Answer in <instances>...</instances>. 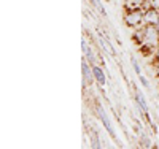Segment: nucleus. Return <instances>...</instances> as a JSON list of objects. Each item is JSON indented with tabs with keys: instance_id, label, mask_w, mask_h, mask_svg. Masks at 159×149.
Listing matches in <instances>:
<instances>
[{
	"instance_id": "9b49d317",
	"label": "nucleus",
	"mask_w": 159,
	"mask_h": 149,
	"mask_svg": "<svg viewBox=\"0 0 159 149\" xmlns=\"http://www.w3.org/2000/svg\"><path fill=\"white\" fill-rule=\"evenodd\" d=\"M142 146H145V147H151L153 143L150 141V138H147L145 135H142Z\"/></svg>"
},
{
	"instance_id": "7ed1b4c3",
	"label": "nucleus",
	"mask_w": 159,
	"mask_h": 149,
	"mask_svg": "<svg viewBox=\"0 0 159 149\" xmlns=\"http://www.w3.org/2000/svg\"><path fill=\"white\" fill-rule=\"evenodd\" d=\"M97 114H99V117L102 119V122H103L105 129L108 130V133L111 135L113 138H116V135H115V129H113V125H111V122H110V119H108L107 113H105V110H103V108H102L100 105H97Z\"/></svg>"
},
{
	"instance_id": "39448f33",
	"label": "nucleus",
	"mask_w": 159,
	"mask_h": 149,
	"mask_svg": "<svg viewBox=\"0 0 159 149\" xmlns=\"http://www.w3.org/2000/svg\"><path fill=\"white\" fill-rule=\"evenodd\" d=\"M92 72H94V78H96V83L99 86H105V83H107V76H105L102 67L99 65H92Z\"/></svg>"
},
{
	"instance_id": "f8f14e48",
	"label": "nucleus",
	"mask_w": 159,
	"mask_h": 149,
	"mask_svg": "<svg viewBox=\"0 0 159 149\" xmlns=\"http://www.w3.org/2000/svg\"><path fill=\"white\" fill-rule=\"evenodd\" d=\"M139 79H140V83H142V86H145V87H150V83H148V79L145 78L143 75H139Z\"/></svg>"
},
{
	"instance_id": "423d86ee",
	"label": "nucleus",
	"mask_w": 159,
	"mask_h": 149,
	"mask_svg": "<svg viewBox=\"0 0 159 149\" xmlns=\"http://www.w3.org/2000/svg\"><path fill=\"white\" fill-rule=\"evenodd\" d=\"M97 40H99V45L105 49V52H108L110 56H115V49H113V46H111V43H110V40H108V37L105 38V37H102V35H99L97 37Z\"/></svg>"
},
{
	"instance_id": "4468645a",
	"label": "nucleus",
	"mask_w": 159,
	"mask_h": 149,
	"mask_svg": "<svg viewBox=\"0 0 159 149\" xmlns=\"http://www.w3.org/2000/svg\"><path fill=\"white\" fill-rule=\"evenodd\" d=\"M156 76L159 78V60H157V64H156Z\"/></svg>"
},
{
	"instance_id": "ddd939ff",
	"label": "nucleus",
	"mask_w": 159,
	"mask_h": 149,
	"mask_svg": "<svg viewBox=\"0 0 159 149\" xmlns=\"http://www.w3.org/2000/svg\"><path fill=\"white\" fill-rule=\"evenodd\" d=\"M153 8L159 10V0H153Z\"/></svg>"
},
{
	"instance_id": "1a4fd4ad",
	"label": "nucleus",
	"mask_w": 159,
	"mask_h": 149,
	"mask_svg": "<svg viewBox=\"0 0 159 149\" xmlns=\"http://www.w3.org/2000/svg\"><path fill=\"white\" fill-rule=\"evenodd\" d=\"M91 3H92V7H94V8H97V11L100 13L102 16H107V11H105V8H103L100 0H91Z\"/></svg>"
},
{
	"instance_id": "6e6552de",
	"label": "nucleus",
	"mask_w": 159,
	"mask_h": 149,
	"mask_svg": "<svg viewBox=\"0 0 159 149\" xmlns=\"http://www.w3.org/2000/svg\"><path fill=\"white\" fill-rule=\"evenodd\" d=\"M91 146H92V147H97V149L102 146V144H100V140H99V135H97L96 130L91 132Z\"/></svg>"
},
{
	"instance_id": "f03ea898",
	"label": "nucleus",
	"mask_w": 159,
	"mask_h": 149,
	"mask_svg": "<svg viewBox=\"0 0 159 149\" xmlns=\"http://www.w3.org/2000/svg\"><path fill=\"white\" fill-rule=\"evenodd\" d=\"M81 73H83V81H84V87L91 86L96 81L94 78V72H92V65L89 67V62L84 59L81 60Z\"/></svg>"
},
{
	"instance_id": "f257e3e1",
	"label": "nucleus",
	"mask_w": 159,
	"mask_h": 149,
	"mask_svg": "<svg viewBox=\"0 0 159 149\" xmlns=\"http://www.w3.org/2000/svg\"><path fill=\"white\" fill-rule=\"evenodd\" d=\"M145 21V13H142L139 8H135V10H129L127 11V15L124 16V22H126V25L127 27H137V25H140L142 22Z\"/></svg>"
},
{
	"instance_id": "20e7f679",
	"label": "nucleus",
	"mask_w": 159,
	"mask_h": 149,
	"mask_svg": "<svg viewBox=\"0 0 159 149\" xmlns=\"http://www.w3.org/2000/svg\"><path fill=\"white\" fill-rule=\"evenodd\" d=\"M145 22L148 25H157L159 24V10H156V8L145 10Z\"/></svg>"
},
{
	"instance_id": "9d476101",
	"label": "nucleus",
	"mask_w": 159,
	"mask_h": 149,
	"mask_svg": "<svg viewBox=\"0 0 159 149\" xmlns=\"http://www.w3.org/2000/svg\"><path fill=\"white\" fill-rule=\"evenodd\" d=\"M130 64H132V67H134L135 73H137V75H142V68H140V65H139V62H137V59H135L134 56L130 57Z\"/></svg>"
},
{
	"instance_id": "0eeeda50",
	"label": "nucleus",
	"mask_w": 159,
	"mask_h": 149,
	"mask_svg": "<svg viewBox=\"0 0 159 149\" xmlns=\"http://www.w3.org/2000/svg\"><path fill=\"white\" fill-rule=\"evenodd\" d=\"M145 0H126V7L129 10H135V8H140L143 5Z\"/></svg>"
}]
</instances>
